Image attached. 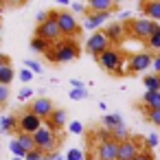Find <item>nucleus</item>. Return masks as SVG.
Listing matches in <instances>:
<instances>
[{
	"label": "nucleus",
	"instance_id": "nucleus-1",
	"mask_svg": "<svg viewBox=\"0 0 160 160\" xmlns=\"http://www.w3.org/2000/svg\"><path fill=\"white\" fill-rule=\"evenodd\" d=\"M44 57L51 64H68V62H75L79 57V44L72 38H62V40H57L51 46V51Z\"/></svg>",
	"mask_w": 160,
	"mask_h": 160
},
{
	"label": "nucleus",
	"instance_id": "nucleus-2",
	"mask_svg": "<svg viewBox=\"0 0 160 160\" xmlns=\"http://www.w3.org/2000/svg\"><path fill=\"white\" fill-rule=\"evenodd\" d=\"M33 140H35V149H40L44 156L55 153L57 147H59V136H57L55 132H51L48 127H40V129L33 134Z\"/></svg>",
	"mask_w": 160,
	"mask_h": 160
},
{
	"label": "nucleus",
	"instance_id": "nucleus-3",
	"mask_svg": "<svg viewBox=\"0 0 160 160\" xmlns=\"http://www.w3.org/2000/svg\"><path fill=\"white\" fill-rule=\"evenodd\" d=\"M57 24H59V31L64 38H75L79 31H81V24L79 20L75 18V13L70 9H62L59 16H57Z\"/></svg>",
	"mask_w": 160,
	"mask_h": 160
},
{
	"label": "nucleus",
	"instance_id": "nucleus-4",
	"mask_svg": "<svg viewBox=\"0 0 160 160\" xmlns=\"http://www.w3.org/2000/svg\"><path fill=\"white\" fill-rule=\"evenodd\" d=\"M151 27H153V20H149V18H134V20L127 22V33L134 40L147 42L151 38Z\"/></svg>",
	"mask_w": 160,
	"mask_h": 160
},
{
	"label": "nucleus",
	"instance_id": "nucleus-5",
	"mask_svg": "<svg viewBox=\"0 0 160 160\" xmlns=\"http://www.w3.org/2000/svg\"><path fill=\"white\" fill-rule=\"evenodd\" d=\"M112 46V42H110V38H108V33L105 31H94L90 38H88V42H86V53L88 55H101L103 51H108Z\"/></svg>",
	"mask_w": 160,
	"mask_h": 160
},
{
	"label": "nucleus",
	"instance_id": "nucleus-6",
	"mask_svg": "<svg viewBox=\"0 0 160 160\" xmlns=\"http://www.w3.org/2000/svg\"><path fill=\"white\" fill-rule=\"evenodd\" d=\"M97 64H99L105 72H112L114 68H118V66L123 64V55H121L118 48L110 46L108 51H103L101 55H97Z\"/></svg>",
	"mask_w": 160,
	"mask_h": 160
},
{
	"label": "nucleus",
	"instance_id": "nucleus-7",
	"mask_svg": "<svg viewBox=\"0 0 160 160\" xmlns=\"http://www.w3.org/2000/svg\"><path fill=\"white\" fill-rule=\"evenodd\" d=\"M40 127H44V121L38 114H33L31 110H27L24 114H20V118H18V132H22V134H35Z\"/></svg>",
	"mask_w": 160,
	"mask_h": 160
},
{
	"label": "nucleus",
	"instance_id": "nucleus-8",
	"mask_svg": "<svg viewBox=\"0 0 160 160\" xmlns=\"http://www.w3.org/2000/svg\"><path fill=\"white\" fill-rule=\"evenodd\" d=\"M142 138H127V140H123V142H118V160H134L140 151H142V142H140Z\"/></svg>",
	"mask_w": 160,
	"mask_h": 160
},
{
	"label": "nucleus",
	"instance_id": "nucleus-9",
	"mask_svg": "<svg viewBox=\"0 0 160 160\" xmlns=\"http://www.w3.org/2000/svg\"><path fill=\"white\" fill-rule=\"evenodd\" d=\"M35 38H44V40H48L51 44H55V42L62 40L64 35H62V31H59L57 20H46L44 24H38V27H35Z\"/></svg>",
	"mask_w": 160,
	"mask_h": 160
},
{
	"label": "nucleus",
	"instance_id": "nucleus-10",
	"mask_svg": "<svg viewBox=\"0 0 160 160\" xmlns=\"http://www.w3.org/2000/svg\"><path fill=\"white\" fill-rule=\"evenodd\" d=\"M94 158H97V160H118V142H116V140L97 142V147H94Z\"/></svg>",
	"mask_w": 160,
	"mask_h": 160
},
{
	"label": "nucleus",
	"instance_id": "nucleus-11",
	"mask_svg": "<svg viewBox=\"0 0 160 160\" xmlns=\"http://www.w3.org/2000/svg\"><path fill=\"white\" fill-rule=\"evenodd\" d=\"M151 64H153V55L151 53H134V55H129V72L149 70Z\"/></svg>",
	"mask_w": 160,
	"mask_h": 160
},
{
	"label": "nucleus",
	"instance_id": "nucleus-12",
	"mask_svg": "<svg viewBox=\"0 0 160 160\" xmlns=\"http://www.w3.org/2000/svg\"><path fill=\"white\" fill-rule=\"evenodd\" d=\"M33 114H38L42 121H46L53 112H55V103L51 101V99H46V97H40V99H35L33 103H31V108H29Z\"/></svg>",
	"mask_w": 160,
	"mask_h": 160
},
{
	"label": "nucleus",
	"instance_id": "nucleus-13",
	"mask_svg": "<svg viewBox=\"0 0 160 160\" xmlns=\"http://www.w3.org/2000/svg\"><path fill=\"white\" fill-rule=\"evenodd\" d=\"M110 16H112V11H88V13H86V22H83V27H86L88 31H94V29L103 27V24L108 22Z\"/></svg>",
	"mask_w": 160,
	"mask_h": 160
},
{
	"label": "nucleus",
	"instance_id": "nucleus-14",
	"mask_svg": "<svg viewBox=\"0 0 160 160\" xmlns=\"http://www.w3.org/2000/svg\"><path fill=\"white\" fill-rule=\"evenodd\" d=\"M66 123H68V116H66V110H57L55 108V112L44 121V127H48L51 132H62L64 127H66Z\"/></svg>",
	"mask_w": 160,
	"mask_h": 160
},
{
	"label": "nucleus",
	"instance_id": "nucleus-15",
	"mask_svg": "<svg viewBox=\"0 0 160 160\" xmlns=\"http://www.w3.org/2000/svg\"><path fill=\"white\" fill-rule=\"evenodd\" d=\"M140 9H142L145 18H149L153 22H160V0H145Z\"/></svg>",
	"mask_w": 160,
	"mask_h": 160
},
{
	"label": "nucleus",
	"instance_id": "nucleus-16",
	"mask_svg": "<svg viewBox=\"0 0 160 160\" xmlns=\"http://www.w3.org/2000/svg\"><path fill=\"white\" fill-rule=\"evenodd\" d=\"M86 7L88 11H116L118 5H114L112 0H86Z\"/></svg>",
	"mask_w": 160,
	"mask_h": 160
},
{
	"label": "nucleus",
	"instance_id": "nucleus-17",
	"mask_svg": "<svg viewBox=\"0 0 160 160\" xmlns=\"http://www.w3.org/2000/svg\"><path fill=\"white\" fill-rule=\"evenodd\" d=\"M142 110H160V90L153 92V90H147L142 94Z\"/></svg>",
	"mask_w": 160,
	"mask_h": 160
},
{
	"label": "nucleus",
	"instance_id": "nucleus-18",
	"mask_svg": "<svg viewBox=\"0 0 160 160\" xmlns=\"http://www.w3.org/2000/svg\"><path fill=\"white\" fill-rule=\"evenodd\" d=\"M16 129H18V118H16V114H7V116L0 118V134H11V132H16Z\"/></svg>",
	"mask_w": 160,
	"mask_h": 160
},
{
	"label": "nucleus",
	"instance_id": "nucleus-19",
	"mask_svg": "<svg viewBox=\"0 0 160 160\" xmlns=\"http://www.w3.org/2000/svg\"><path fill=\"white\" fill-rule=\"evenodd\" d=\"M105 33H108L110 42H121V40H123V33H125V27H123L121 22H112V24H108Z\"/></svg>",
	"mask_w": 160,
	"mask_h": 160
},
{
	"label": "nucleus",
	"instance_id": "nucleus-20",
	"mask_svg": "<svg viewBox=\"0 0 160 160\" xmlns=\"http://www.w3.org/2000/svg\"><path fill=\"white\" fill-rule=\"evenodd\" d=\"M51 46H53V44H51L48 40H44V38H35V35L31 38V51H33V53H44V55H46V53L51 51Z\"/></svg>",
	"mask_w": 160,
	"mask_h": 160
},
{
	"label": "nucleus",
	"instance_id": "nucleus-21",
	"mask_svg": "<svg viewBox=\"0 0 160 160\" xmlns=\"http://www.w3.org/2000/svg\"><path fill=\"white\" fill-rule=\"evenodd\" d=\"M16 72H13V66L7 64V66H0V86H11Z\"/></svg>",
	"mask_w": 160,
	"mask_h": 160
},
{
	"label": "nucleus",
	"instance_id": "nucleus-22",
	"mask_svg": "<svg viewBox=\"0 0 160 160\" xmlns=\"http://www.w3.org/2000/svg\"><path fill=\"white\" fill-rule=\"evenodd\" d=\"M118 125H125L121 114H103V127L114 129V127H118Z\"/></svg>",
	"mask_w": 160,
	"mask_h": 160
},
{
	"label": "nucleus",
	"instance_id": "nucleus-23",
	"mask_svg": "<svg viewBox=\"0 0 160 160\" xmlns=\"http://www.w3.org/2000/svg\"><path fill=\"white\" fill-rule=\"evenodd\" d=\"M16 138H18V142H20V145H22V147L27 149V153L35 149V140H33V134H22V132H18V136H16Z\"/></svg>",
	"mask_w": 160,
	"mask_h": 160
},
{
	"label": "nucleus",
	"instance_id": "nucleus-24",
	"mask_svg": "<svg viewBox=\"0 0 160 160\" xmlns=\"http://www.w3.org/2000/svg\"><path fill=\"white\" fill-rule=\"evenodd\" d=\"M142 83H145V88H147V90H153V92H158V90H160V75H156V72H151V75H145Z\"/></svg>",
	"mask_w": 160,
	"mask_h": 160
},
{
	"label": "nucleus",
	"instance_id": "nucleus-25",
	"mask_svg": "<svg viewBox=\"0 0 160 160\" xmlns=\"http://www.w3.org/2000/svg\"><path fill=\"white\" fill-rule=\"evenodd\" d=\"M110 132H112V138H114L116 142H123V140L129 138V132H127L125 125H118V127H114V129H110Z\"/></svg>",
	"mask_w": 160,
	"mask_h": 160
},
{
	"label": "nucleus",
	"instance_id": "nucleus-26",
	"mask_svg": "<svg viewBox=\"0 0 160 160\" xmlns=\"http://www.w3.org/2000/svg\"><path fill=\"white\" fill-rule=\"evenodd\" d=\"M9 149H11V153H13V158H24L27 156V149L18 142V138H13V140H9Z\"/></svg>",
	"mask_w": 160,
	"mask_h": 160
},
{
	"label": "nucleus",
	"instance_id": "nucleus-27",
	"mask_svg": "<svg viewBox=\"0 0 160 160\" xmlns=\"http://www.w3.org/2000/svg\"><path fill=\"white\" fill-rule=\"evenodd\" d=\"M94 138H97L99 142H110V140H114V138H112V132H110L108 127H99V129L94 132Z\"/></svg>",
	"mask_w": 160,
	"mask_h": 160
},
{
	"label": "nucleus",
	"instance_id": "nucleus-28",
	"mask_svg": "<svg viewBox=\"0 0 160 160\" xmlns=\"http://www.w3.org/2000/svg\"><path fill=\"white\" fill-rule=\"evenodd\" d=\"M145 118H147V123L160 127V110H145Z\"/></svg>",
	"mask_w": 160,
	"mask_h": 160
},
{
	"label": "nucleus",
	"instance_id": "nucleus-29",
	"mask_svg": "<svg viewBox=\"0 0 160 160\" xmlns=\"http://www.w3.org/2000/svg\"><path fill=\"white\" fill-rule=\"evenodd\" d=\"M68 97H70L72 101H83V99H88V90H86V88H72Z\"/></svg>",
	"mask_w": 160,
	"mask_h": 160
},
{
	"label": "nucleus",
	"instance_id": "nucleus-30",
	"mask_svg": "<svg viewBox=\"0 0 160 160\" xmlns=\"http://www.w3.org/2000/svg\"><path fill=\"white\" fill-rule=\"evenodd\" d=\"M147 48L149 51H160V31L151 33V38L147 40Z\"/></svg>",
	"mask_w": 160,
	"mask_h": 160
},
{
	"label": "nucleus",
	"instance_id": "nucleus-31",
	"mask_svg": "<svg viewBox=\"0 0 160 160\" xmlns=\"http://www.w3.org/2000/svg\"><path fill=\"white\" fill-rule=\"evenodd\" d=\"M24 68H29L33 75H40L42 72V64L35 62V59H24Z\"/></svg>",
	"mask_w": 160,
	"mask_h": 160
},
{
	"label": "nucleus",
	"instance_id": "nucleus-32",
	"mask_svg": "<svg viewBox=\"0 0 160 160\" xmlns=\"http://www.w3.org/2000/svg\"><path fill=\"white\" fill-rule=\"evenodd\" d=\"M86 156H83V151L81 149H77V147H72V149H68V153H66V160H83Z\"/></svg>",
	"mask_w": 160,
	"mask_h": 160
},
{
	"label": "nucleus",
	"instance_id": "nucleus-33",
	"mask_svg": "<svg viewBox=\"0 0 160 160\" xmlns=\"http://www.w3.org/2000/svg\"><path fill=\"white\" fill-rule=\"evenodd\" d=\"M68 132L70 134H83V125H81V121H72V123H68Z\"/></svg>",
	"mask_w": 160,
	"mask_h": 160
},
{
	"label": "nucleus",
	"instance_id": "nucleus-34",
	"mask_svg": "<svg viewBox=\"0 0 160 160\" xmlns=\"http://www.w3.org/2000/svg\"><path fill=\"white\" fill-rule=\"evenodd\" d=\"M158 142H160V136H158V134H149V136L145 138V147H149V149L158 147Z\"/></svg>",
	"mask_w": 160,
	"mask_h": 160
},
{
	"label": "nucleus",
	"instance_id": "nucleus-35",
	"mask_svg": "<svg viewBox=\"0 0 160 160\" xmlns=\"http://www.w3.org/2000/svg\"><path fill=\"white\" fill-rule=\"evenodd\" d=\"M9 97H11L9 86H0V105H5V103L9 101Z\"/></svg>",
	"mask_w": 160,
	"mask_h": 160
},
{
	"label": "nucleus",
	"instance_id": "nucleus-36",
	"mask_svg": "<svg viewBox=\"0 0 160 160\" xmlns=\"http://www.w3.org/2000/svg\"><path fill=\"white\" fill-rule=\"evenodd\" d=\"M18 77H20V81H22V83H29V81L33 79V72H31L29 68H22V70L18 72Z\"/></svg>",
	"mask_w": 160,
	"mask_h": 160
},
{
	"label": "nucleus",
	"instance_id": "nucleus-37",
	"mask_svg": "<svg viewBox=\"0 0 160 160\" xmlns=\"http://www.w3.org/2000/svg\"><path fill=\"white\" fill-rule=\"evenodd\" d=\"M44 158V153L40 151V149H33V151H29L27 156H24V160H42Z\"/></svg>",
	"mask_w": 160,
	"mask_h": 160
},
{
	"label": "nucleus",
	"instance_id": "nucleus-38",
	"mask_svg": "<svg viewBox=\"0 0 160 160\" xmlns=\"http://www.w3.org/2000/svg\"><path fill=\"white\" fill-rule=\"evenodd\" d=\"M33 97V88H22L20 92H18V99H22V101H27V99H31Z\"/></svg>",
	"mask_w": 160,
	"mask_h": 160
},
{
	"label": "nucleus",
	"instance_id": "nucleus-39",
	"mask_svg": "<svg viewBox=\"0 0 160 160\" xmlns=\"http://www.w3.org/2000/svg\"><path fill=\"white\" fill-rule=\"evenodd\" d=\"M70 11H72V13H83V11H86V5H83V2H72V5H70Z\"/></svg>",
	"mask_w": 160,
	"mask_h": 160
},
{
	"label": "nucleus",
	"instance_id": "nucleus-40",
	"mask_svg": "<svg viewBox=\"0 0 160 160\" xmlns=\"http://www.w3.org/2000/svg\"><path fill=\"white\" fill-rule=\"evenodd\" d=\"M46 20H48V11H40V13L35 16V22H38V24H44Z\"/></svg>",
	"mask_w": 160,
	"mask_h": 160
},
{
	"label": "nucleus",
	"instance_id": "nucleus-41",
	"mask_svg": "<svg viewBox=\"0 0 160 160\" xmlns=\"http://www.w3.org/2000/svg\"><path fill=\"white\" fill-rule=\"evenodd\" d=\"M134 160H153V156H151V151H140Z\"/></svg>",
	"mask_w": 160,
	"mask_h": 160
},
{
	"label": "nucleus",
	"instance_id": "nucleus-42",
	"mask_svg": "<svg viewBox=\"0 0 160 160\" xmlns=\"http://www.w3.org/2000/svg\"><path fill=\"white\" fill-rule=\"evenodd\" d=\"M110 75H112V77H123V75H127V70H123V64H121V66H118V68H114Z\"/></svg>",
	"mask_w": 160,
	"mask_h": 160
},
{
	"label": "nucleus",
	"instance_id": "nucleus-43",
	"mask_svg": "<svg viewBox=\"0 0 160 160\" xmlns=\"http://www.w3.org/2000/svg\"><path fill=\"white\" fill-rule=\"evenodd\" d=\"M151 68H153V72H156V75H160V55H156V57H153Z\"/></svg>",
	"mask_w": 160,
	"mask_h": 160
},
{
	"label": "nucleus",
	"instance_id": "nucleus-44",
	"mask_svg": "<svg viewBox=\"0 0 160 160\" xmlns=\"http://www.w3.org/2000/svg\"><path fill=\"white\" fill-rule=\"evenodd\" d=\"M24 2H27V0H5V5H13V7H20Z\"/></svg>",
	"mask_w": 160,
	"mask_h": 160
},
{
	"label": "nucleus",
	"instance_id": "nucleus-45",
	"mask_svg": "<svg viewBox=\"0 0 160 160\" xmlns=\"http://www.w3.org/2000/svg\"><path fill=\"white\" fill-rule=\"evenodd\" d=\"M70 86H72V88H86V83L79 81V79H70Z\"/></svg>",
	"mask_w": 160,
	"mask_h": 160
},
{
	"label": "nucleus",
	"instance_id": "nucleus-46",
	"mask_svg": "<svg viewBox=\"0 0 160 160\" xmlns=\"http://www.w3.org/2000/svg\"><path fill=\"white\" fill-rule=\"evenodd\" d=\"M7 64H11V59H9L5 53H0V66H7Z\"/></svg>",
	"mask_w": 160,
	"mask_h": 160
},
{
	"label": "nucleus",
	"instance_id": "nucleus-47",
	"mask_svg": "<svg viewBox=\"0 0 160 160\" xmlns=\"http://www.w3.org/2000/svg\"><path fill=\"white\" fill-rule=\"evenodd\" d=\"M57 5H62V7H70L72 2H70V0H57Z\"/></svg>",
	"mask_w": 160,
	"mask_h": 160
},
{
	"label": "nucleus",
	"instance_id": "nucleus-48",
	"mask_svg": "<svg viewBox=\"0 0 160 160\" xmlns=\"http://www.w3.org/2000/svg\"><path fill=\"white\" fill-rule=\"evenodd\" d=\"M129 16H132V13H129V11H123V13H121V20H127V18H129Z\"/></svg>",
	"mask_w": 160,
	"mask_h": 160
},
{
	"label": "nucleus",
	"instance_id": "nucleus-49",
	"mask_svg": "<svg viewBox=\"0 0 160 160\" xmlns=\"http://www.w3.org/2000/svg\"><path fill=\"white\" fill-rule=\"evenodd\" d=\"M114 5H121V2H127V0H112Z\"/></svg>",
	"mask_w": 160,
	"mask_h": 160
},
{
	"label": "nucleus",
	"instance_id": "nucleus-50",
	"mask_svg": "<svg viewBox=\"0 0 160 160\" xmlns=\"http://www.w3.org/2000/svg\"><path fill=\"white\" fill-rule=\"evenodd\" d=\"M88 160H97V158H94V156H90V158H88Z\"/></svg>",
	"mask_w": 160,
	"mask_h": 160
},
{
	"label": "nucleus",
	"instance_id": "nucleus-51",
	"mask_svg": "<svg viewBox=\"0 0 160 160\" xmlns=\"http://www.w3.org/2000/svg\"><path fill=\"white\" fill-rule=\"evenodd\" d=\"M11 160H24V158H11Z\"/></svg>",
	"mask_w": 160,
	"mask_h": 160
},
{
	"label": "nucleus",
	"instance_id": "nucleus-52",
	"mask_svg": "<svg viewBox=\"0 0 160 160\" xmlns=\"http://www.w3.org/2000/svg\"><path fill=\"white\" fill-rule=\"evenodd\" d=\"M0 112H2V105H0Z\"/></svg>",
	"mask_w": 160,
	"mask_h": 160
},
{
	"label": "nucleus",
	"instance_id": "nucleus-53",
	"mask_svg": "<svg viewBox=\"0 0 160 160\" xmlns=\"http://www.w3.org/2000/svg\"><path fill=\"white\" fill-rule=\"evenodd\" d=\"M0 2H5V0H0Z\"/></svg>",
	"mask_w": 160,
	"mask_h": 160
}]
</instances>
